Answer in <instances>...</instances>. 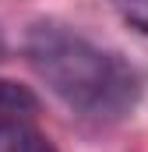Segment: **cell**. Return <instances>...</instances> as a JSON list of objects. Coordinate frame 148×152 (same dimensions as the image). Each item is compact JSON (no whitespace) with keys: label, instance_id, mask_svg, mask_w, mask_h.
<instances>
[{"label":"cell","instance_id":"cell-2","mask_svg":"<svg viewBox=\"0 0 148 152\" xmlns=\"http://www.w3.org/2000/svg\"><path fill=\"white\" fill-rule=\"evenodd\" d=\"M0 152H57V145L21 117H0Z\"/></svg>","mask_w":148,"mask_h":152},{"label":"cell","instance_id":"cell-3","mask_svg":"<svg viewBox=\"0 0 148 152\" xmlns=\"http://www.w3.org/2000/svg\"><path fill=\"white\" fill-rule=\"evenodd\" d=\"M39 106V99L18 81L0 78V113H32Z\"/></svg>","mask_w":148,"mask_h":152},{"label":"cell","instance_id":"cell-1","mask_svg":"<svg viewBox=\"0 0 148 152\" xmlns=\"http://www.w3.org/2000/svg\"><path fill=\"white\" fill-rule=\"evenodd\" d=\"M25 60L71 113L95 124H116L131 117L145 96V75L123 53L99 46L60 21L28 25Z\"/></svg>","mask_w":148,"mask_h":152},{"label":"cell","instance_id":"cell-4","mask_svg":"<svg viewBox=\"0 0 148 152\" xmlns=\"http://www.w3.org/2000/svg\"><path fill=\"white\" fill-rule=\"evenodd\" d=\"M113 4H116L120 18H123L131 28H138V32L148 36V0H113Z\"/></svg>","mask_w":148,"mask_h":152}]
</instances>
